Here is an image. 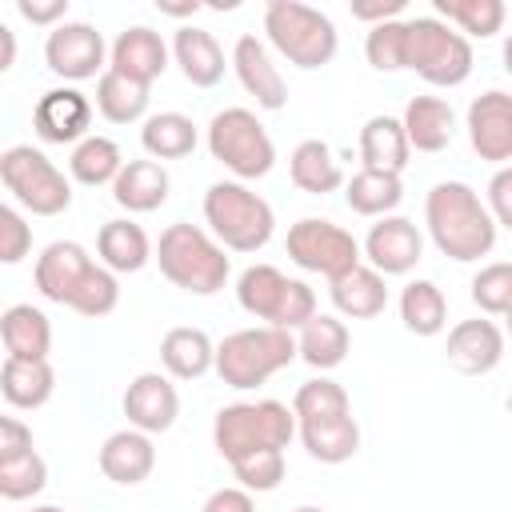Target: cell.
Wrapping results in <instances>:
<instances>
[{
  "mask_svg": "<svg viewBox=\"0 0 512 512\" xmlns=\"http://www.w3.org/2000/svg\"><path fill=\"white\" fill-rule=\"evenodd\" d=\"M404 12V0H376V4H352V16L356 20H368L372 28L376 24H388V20H400Z\"/></svg>",
  "mask_w": 512,
  "mask_h": 512,
  "instance_id": "obj_50",
  "label": "cell"
},
{
  "mask_svg": "<svg viewBox=\"0 0 512 512\" xmlns=\"http://www.w3.org/2000/svg\"><path fill=\"white\" fill-rule=\"evenodd\" d=\"M96 464H100V472H104L112 484L136 488V484H144V480L152 476V468H156V444H152V436L140 432V428H120V432H112V436L100 444Z\"/></svg>",
  "mask_w": 512,
  "mask_h": 512,
  "instance_id": "obj_21",
  "label": "cell"
},
{
  "mask_svg": "<svg viewBox=\"0 0 512 512\" xmlns=\"http://www.w3.org/2000/svg\"><path fill=\"white\" fill-rule=\"evenodd\" d=\"M204 224L228 252H260L272 240V204L244 180H216L204 192Z\"/></svg>",
  "mask_w": 512,
  "mask_h": 512,
  "instance_id": "obj_6",
  "label": "cell"
},
{
  "mask_svg": "<svg viewBox=\"0 0 512 512\" xmlns=\"http://www.w3.org/2000/svg\"><path fill=\"white\" fill-rule=\"evenodd\" d=\"M400 124L416 152H444L456 136V112L444 96H412L404 104Z\"/></svg>",
  "mask_w": 512,
  "mask_h": 512,
  "instance_id": "obj_23",
  "label": "cell"
},
{
  "mask_svg": "<svg viewBox=\"0 0 512 512\" xmlns=\"http://www.w3.org/2000/svg\"><path fill=\"white\" fill-rule=\"evenodd\" d=\"M292 412H296V424H316V420H332V416H348L352 412V400L344 392V384L328 380V376H316V380H304L292 396Z\"/></svg>",
  "mask_w": 512,
  "mask_h": 512,
  "instance_id": "obj_40",
  "label": "cell"
},
{
  "mask_svg": "<svg viewBox=\"0 0 512 512\" xmlns=\"http://www.w3.org/2000/svg\"><path fill=\"white\" fill-rule=\"evenodd\" d=\"M292 360H300L296 332L272 328V324H256V328L228 332V336L216 344V376H220L228 388H236V392H248V388L268 384V380H272L280 368H288Z\"/></svg>",
  "mask_w": 512,
  "mask_h": 512,
  "instance_id": "obj_3",
  "label": "cell"
},
{
  "mask_svg": "<svg viewBox=\"0 0 512 512\" xmlns=\"http://www.w3.org/2000/svg\"><path fill=\"white\" fill-rule=\"evenodd\" d=\"M156 264H160V276L188 296H216L232 276L228 248L208 228L188 220H176L160 232Z\"/></svg>",
  "mask_w": 512,
  "mask_h": 512,
  "instance_id": "obj_2",
  "label": "cell"
},
{
  "mask_svg": "<svg viewBox=\"0 0 512 512\" xmlns=\"http://www.w3.org/2000/svg\"><path fill=\"white\" fill-rule=\"evenodd\" d=\"M484 204H488L496 228L504 224V228L512 232V164H504V168L492 172V180H488V200H484Z\"/></svg>",
  "mask_w": 512,
  "mask_h": 512,
  "instance_id": "obj_46",
  "label": "cell"
},
{
  "mask_svg": "<svg viewBox=\"0 0 512 512\" xmlns=\"http://www.w3.org/2000/svg\"><path fill=\"white\" fill-rule=\"evenodd\" d=\"M236 300L248 316L288 332H300L316 316V292L304 280L284 276L276 264H248L236 280Z\"/></svg>",
  "mask_w": 512,
  "mask_h": 512,
  "instance_id": "obj_7",
  "label": "cell"
},
{
  "mask_svg": "<svg viewBox=\"0 0 512 512\" xmlns=\"http://www.w3.org/2000/svg\"><path fill=\"white\" fill-rule=\"evenodd\" d=\"M108 52L112 48L104 44V36L88 20H64L44 40V64H48V72L60 76V80H68V84L104 76L108 72Z\"/></svg>",
  "mask_w": 512,
  "mask_h": 512,
  "instance_id": "obj_12",
  "label": "cell"
},
{
  "mask_svg": "<svg viewBox=\"0 0 512 512\" xmlns=\"http://www.w3.org/2000/svg\"><path fill=\"white\" fill-rule=\"evenodd\" d=\"M200 512H256V500H252V492L248 488H216L208 500H204V508Z\"/></svg>",
  "mask_w": 512,
  "mask_h": 512,
  "instance_id": "obj_49",
  "label": "cell"
},
{
  "mask_svg": "<svg viewBox=\"0 0 512 512\" xmlns=\"http://www.w3.org/2000/svg\"><path fill=\"white\" fill-rule=\"evenodd\" d=\"M88 128H92V100L76 84L48 88L32 108V132L44 144H72L76 148L80 140L92 136Z\"/></svg>",
  "mask_w": 512,
  "mask_h": 512,
  "instance_id": "obj_14",
  "label": "cell"
},
{
  "mask_svg": "<svg viewBox=\"0 0 512 512\" xmlns=\"http://www.w3.org/2000/svg\"><path fill=\"white\" fill-rule=\"evenodd\" d=\"M364 56L376 72H400L408 68V20H388L368 28L364 36Z\"/></svg>",
  "mask_w": 512,
  "mask_h": 512,
  "instance_id": "obj_41",
  "label": "cell"
},
{
  "mask_svg": "<svg viewBox=\"0 0 512 512\" xmlns=\"http://www.w3.org/2000/svg\"><path fill=\"white\" fill-rule=\"evenodd\" d=\"M172 60L180 64V76L192 84V88H212L224 80V48L216 44V36L208 28H176L172 36Z\"/></svg>",
  "mask_w": 512,
  "mask_h": 512,
  "instance_id": "obj_22",
  "label": "cell"
},
{
  "mask_svg": "<svg viewBox=\"0 0 512 512\" xmlns=\"http://www.w3.org/2000/svg\"><path fill=\"white\" fill-rule=\"evenodd\" d=\"M424 224L432 244L456 264H472L496 248V220L480 192L464 180L432 184V192L424 196Z\"/></svg>",
  "mask_w": 512,
  "mask_h": 512,
  "instance_id": "obj_1",
  "label": "cell"
},
{
  "mask_svg": "<svg viewBox=\"0 0 512 512\" xmlns=\"http://www.w3.org/2000/svg\"><path fill=\"white\" fill-rule=\"evenodd\" d=\"M12 64H16V32L0 24V72H8Z\"/></svg>",
  "mask_w": 512,
  "mask_h": 512,
  "instance_id": "obj_51",
  "label": "cell"
},
{
  "mask_svg": "<svg viewBox=\"0 0 512 512\" xmlns=\"http://www.w3.org/2000/svg\"><path fill=\"white\" fill-rule=\"evenodd\" d=\"M444 356H448V364H452L456 372H464V376H488V372L500 368V360H504V328H500L492 316L460 320V324H452V332H448Z\"/></svg>",
  "mask_w": 512,
  "mask_h": 512,
  "instance_id": "obj_18",
  "label": "cell"
},
{
  "mask_svg": "<svg viewBox=\"0 0 512 512\" xmlns=\"http://www.w3.org/2000/svg\"><path fill=\"white\" fill-rule=\"evenodd\" d=\"M284 252H288V260L296 268L316 272L324 280H336V276H344V272H352V268L364 264L360 240L348 228H340V224H332L324 216L296 220L288 228V236H284Z\"/></svg>",
  "mask_w": 512,
  "mask_h": 512,
  "instance_id": "obj_11",
  "label": "cell"
},
{
  "mask_svg": "<svg viewBox=\"0 0 512 512\" xmlns=\"http://www.w3.org/2000/svg\"><path fill=\"white\" fill-rule=\"evenodd\" d=\"M168 168L160 160H128L112 184V200L124 212H156L168 200Z\"/></svg>",
  "mask_w": 512,
  "mask_h": 512,
  "instance_id": "obj_30",
  "label": "cell"
},
{
  "mask_svg": "<svg viewBox=\"0 0 512 512\" xmlns=\"http://www.w3.org/2000/svg\"><path fill=\"white\" fill-rule=\"evenodd\" d=\"M328 296H332V308L344 320H372V316H380L388 308V284L368 264H360V268L328 280Z\"/></svg>",
  "mask_w": 512,
  "mask_h": 512,
  "instance_id": "obj_26",
  "label": "cell"
},
{
  "mask_svg": "<svg viewBox=\"0 0 512 512\" xmlns=\"http://www.w3.org/2000/svg\"><path fill=\"white\" fill-rule=\"evenodd\" d=\"M344 200L356 216H392L404 200V180L400 176H388V172H368L360 168L348 184H344Z\"/></svg>",
  "mask_w": 512,
  "mask_h": 512,
  "instance_id": "obj_38",
  "label": "cell"
},
{
  "mask_svg": "<svg viewBox=\"0 0 512 512\" xmlns=\"http://www.w3.org/2000/svg\"><path fill=\"white\" fill-rule=\"evenodd\" d=\"M264 36L268 44L296 68L312 72L332 64L340 48V32L328 12L300 4V0H268L264 4Z\"/></svg>",
  "mask_w": 512,
  "mask_h": 512,
  "instance_id": "obj_5",
  "label": "cell"
},
{
  "mask_svg": "<svg viewBox=\"0 0 512 512\" xmlns=\"http://www.w3.org/2000/svg\"><path fill=\"white\" fill-rule=\"evenodd\" d=\"M472 304L480 308V316L512 312V260H492L472 276Z\"/></svg>",
  "mask_w": 512,
  "mask_h": 512,
  "instance_id": "obj_42",
  "label": "cell"
},
{
  "mask_svg": "<svg viewBox=\"0 0 512 512\" xmlns=\"http://www.w3.org/2000/svg\"><path fill=\"white\" fill-rule=\"evenodd\" d=\"M412 144L404 136V124L396 116H368L360 128V168L400 176L408 168Z\"/></svg>",
  "mask_w": 512,
  "mask_h": 512,
  "instance_id": "obj_24",
  "label": "cell"
},
{
  "mask_svg": "<svg viewBox=\"0 0 512 512\" xmlns=\"http://www.w3.org/2000/svg\"><path fill=\"white\" fill-rule=\"evenodd\" d=\"M28 512H64L60 504H36V508H28Z\"/></svg>",
  "mask_w": 512,
  "mask_h": 512,
  "instance_id": "obj_53",
  "label": "cell"
},
{
  "mask_svg": "<svg viewBox=\"0 0 512 512\" xmlns=\"http://www.w3.org/2000/svg\"><path fill=\"white\" fill-rule=\"evenodd\" d=\"M0 392L12 408H40L56 392V372L48 360H16L4 356L0 364Z\"/></svg>",
  "mask_w": 512,
  "mask_h": 512,
  "instance_id": "obj_32",
  "label": "cell"
},
{
  "mask_svg": "<svg viewBox=\"0 0 512 512\" xmlns=\"http://www.w3.org/2000/svg\"><path fill=\"white\" fill-rule=\"evenodd\" d=\"M296 436L304 444V452L320 464H344L360 452V424L356 416H332V420H316V424H296Z\"/></svg>",
  "mask_w": 512,
  "mask_h": 512,
  "instance_id": "obj_33",
  "label": "cell"
},
{
  "mask_svg": "<svg viewBox=\"0 0 512 512\" xmlns=\"http://www.w3.org/2000/svg\"><path fill=\"white\" fill-rule=\"evenodd\" d=\"M408 68L432 88H456L472 76V44L440 16L408 20Z\"/></svg>",
  "mask_w": 512,
  "mask_h": 512,
  "instance_id": "obj_10",
  "label": "cell"
},
{
  "mask_svg": "<svg viewBox=\"0 0 512 512\" xmlns=\"http://www.w3.org/2000/svg\"><path fill=\"white\" fill-rule=\"evenodd\" d=\"M44 484H48V464L36 448L28 456L0 460V496L4 500H32L44 492Z\"/></svg>",
  "mask_w": 512,
  "mask_h": 512,
  "instance_id": "obj_43",
  "label": "cell"
},
{
  "mask_svg": "<svg viewBox=\"0 0 512 512\" xmlns=\"http://www.w3.org/2000/svg\"><path fill=\"white\" fill-rule=\"evenodd\" d=\"M468 144L480 160L504 168L512 164V96L488 88L468 104Z\"/></svg>",
  "mask_w": 512,
  "mask_h": 512,
  "instance_id": "obj_16",
  "label": "cell"
},
{
  "mask_svg": "<svg viewBox=\"0 0 512 512\" xmlns=\"http://www.w3.org/2000/svg\"><path fill=\"white\" fill-rule=\"evenodd\" d=\"M228 64H232L240 88L256 100V108H264V112H280V108L288 104V84H284L280 68L272 64V52H268L264 40H256L252 32L236 36Z\"/></svg>",
  "mask_w": 512,
  "mask_h": 512,
  "instance_id": "obj_17",
  "label": "cell"
},
{
  "mask_svg": "<svg viewBox=\"0 0 512 512\" xmlns=\"http://www.w3.org/2000/svg\"><path fill=\"white\" fill-rule=\"evenodd\" d=\"M152 88L148 84H136L120 72H104L96 80V112L108 120V124H136V120H148V96Z\"/></svg>",
  "mask_w": 512,
  "mask_h": 512,
  "instance_id": "obj_37",
  "label": "cell"
},
{
  "mask_svg": "<svg viewBox=\"0 0 512 512\" xmlns=\"http://www.w3.org/2000/svg\"><path fill=\"white\" fill-rule=\"evenodd\" d=\"M364 260L380 276H408L424 256V236L408 216H380L364 236Z\"/></svg>",
  "mask_w": 512,
  "mask_h": 512,
  "instance_id": "obj_15",
  "label": "cell"
},
{
  "mask_svg": "<svg viewBox=\"0 0 512 512\" xmlns=\"http://www.w3.org/2000/svg\"><path fill=\"white\" fill-rule=\"evenodd\" d=\"M500 56H504V72L512 76V32L504 36V52H500Z\"/></svg>",
  "mask_w": 512,
  "mask_h": 512,
  "instance_id": "obj_52",
  "label": "cell"
},
{
  "mask_svg": "<svg viewBox=\"0 0 512 512\" xmlns=\"http://www.w3.org/2000/svg\"><path fill=\"white\" fill-rule=\"evenodd\" d=\"M96 256L108 272L124 276V272H140L148 260H156V248L148 240V232L136 220H108L96 232Z\"/></svg>",
  "mask_w": 512,
  "mask_h": 512,
  "instance_id": "obj_25",
  "label": "cell"
},
{
  "mask_svg": "<svg viewBox=\"0 0 512 512\" xmlns=\"http://www.w3.org/2000/svg\"><path fill=\"white\" fill-rule=\"evenodd\" d=\"M436 16L444 24H452L460 36L472 40H488L504 28L508 8L500 0H436Z\"/></svg>",
  "mask_w": 512,
  "mask_h": 512,
  "instance_id": "obj_39",
  "label": "cell"
},
{
  "mask_svg": "<svg viewBox=\"0 0 512 512\" xmlns=\"http://www.w3.org/2000/svg\"><path fill=\"white\" fill-rule=\"evenodd\" d=\"M288 176H292V184H296L300 192H308V196H328V192H336L340 184H348V180H344V168H340V160H336V152H332L324 140H316V136H308V140H300V144L292 148V156H288Z\"/></svg>",
  "mask_w": 512,
  "mask_h": 512,
  "instance_id": "obj_29",
  "label": "cell"
},
{
  "mask_svg": "<svg viewBox=\"0 0 512 512\" xmlns=\"http://www.w3.org/2000/svg\"><path fill=\"white\" fill-rule=\"evenodd\" d=\"M208 152L212 160H220L236 180H260L272 172L276 164V144L268 136V128L260 124V116L252 108H220L208 120Z\"/></svg>",
  "mask_w": 512,
  "mask_h": 512,
  "instance_id": "obj_8",
  "label": "cell"
},
{
  "mask_svg": "<svg viewBox=\"0 0 512 512\" xmlns=\"http://www.w3.org/2000/svg\"><path fill=\"white\" fill-rule=\"evenodd\" d=\"M296 344H300V360L316 372H328L336 364H344L348 348H352V336H348V324L332 312H316L300 332H296Z\"/></svg>",
  "mask_w": 512,
  "mask_h": 512,
  "instance_id": "obj_31",
  "label": "cell"
},
{
  "mask_svg": "<svg viewBox=\"0 0 512 512\" xmlns=\"http://www.w3.org/2000/svg\"><path fill=\"white\" fill-rule=\"evenodd\" d=\"M196 124L184 112H152L140 124V144L148 152V160H184L196 152Z\"/></svg>",
  "mask_w": 512,
  "mask_h": 512,
  "instance_id": "obj_34",
  "label": "cell"
},
{
  "mask_svg": "<svg viewBox=\"0 0 512 512\" xmlns=\"http://www.w3.org/2000/svg\"><path fill=\"white\" fill-rule=\"evenodd\" d=\"M120 408L128 416V428H140V432L156 436V432H168L176 424V416H180V392L168 380V372H140L124 388Z\"/></svg>",
  "mask_w": 512,
  "mask_h": 512,
  "instance_id": "obj_19",
  "label": "cell"
},
{
  "mask_svg": "<svg viewBox=\"0 0 512 512\" xmlns=\"http://www.w3.org/2000/svg\"><path fill=\"white\" fill-rule=\"evenodd\" d=\"M0 180L8 196L32 216H60L72 204L68 176L32 144H12L0 152Z\"/></svg>",
  "mask_w": 512,
  "mask_h": 512,
  "instance_id": "obj_9",
  "label": "cell"
},
{
  "mask_svg": "<svg viewBox=\"0 0 512 512\" xmlns=\"http://www.w3.org/2000/svg\"><path fill=\"white\" fill-rule=\"evenodd\" d=\"M16 12L28 20V24H44L48 32L64 24L68 16V0H16Z\"/></svg>",
  "mask_w": 512,
  "mask_h": 512,
  "instance_id": "obj_47",
  "label": "cell"
},
{
  "mask_svg": "<svg viewBox=\"0 0 512 512\" xmlns=\"http://www.w3.org/2000/svg\"><path fill=\"white\" fill-rule=\"evenodd\" d=\"M108 68L120 72V76H128V80H136V84H148L152 88V80H160L164 68H168V44L148 24H132V28H124L112 40Z\"/></svg>",
  "mask_w": 512,
  "mask_h": 512,
  "instance_id": "obj_20",
  "label": "cell"
},
{
  "mask_svg": "<svg viewBox=\"0 0 512 512\" xmlns=\"http://www.w3.org/2000/svg\"><path fill=\"white\" fill-rule=\"evenodd\" d=\"M4 356L16 360H48L52 352V324L36 304H8L0 316Z\"/></svg>",
  "mask_w": 512,
  "mask_h": 512,
  "instance_id": "obj_28",
  "label": "cell"
},
{
  "mask_svg": "<svg viewBox=\"0 0 512 512\" xmlns=\"http://www.w3.org/2000/svg\"><path fill=\"white\" fill-rule=\"evenodd\" d=\"M28 452H32V428L16 416H4L0 420V460H16Z\"/></svg>",
  "mask_w": 512,
  "mask_h": 512,
  "instance_id": "obj_48",
  "label": "cell"
},
{
  "mask_svg": "<svg viewBox=\"0 0 512 512\" xmlns=\"http://www.w3.org/2000/svg\"><path fill=\"white\" fill-rule=\"evenodd\" d=\"M32 252V224L20 216L16 204L0 208V260L4 264H20Z\"/></svg>",
  "mask_w": 512,
  "mask_h": 512,
  "instance_id": "obj_45",
  "label": "cell"
},
{
  "mask_svg": "<svg viewBox=\"0 0 512 512\" xmlns=\"http://www.w3.org/2000/svg\"><path fill=\"white\" fill-rule=\"evenodd\" d=\"M508 416H512V392H508Z\"/></svg>",
  "mask_w": 512,
  "mask_h": 512,
  "instance_id": "obj_56",
  "label": "cell"
},
{
  "mask_svg": "<svg viewBox=\"0 0 512 512\" xmlns=\"http://www.w3.org/2000/svg\"><path fill=\"white\" fill-rule=\"evenodd\" d=\"M400 320L412 336H440L448 328V300L436 280H408L400 288Z\"/></svg>",
  "mask_w": 512,
  "mask_h": 512,
  "instance_id": "obj_36",
  "label": "cell"
},
{
  "mask_svg": "<svg viewBox=\"0 0 512 512\" xmlns=\"http://www.w3.org/2000/svg\"><path fill=\"white\" fill-rule=\"evenodd\" d=\"M504 320H508V336H512V312H508V316H504Z\"/></svg>",
  "mask_w": 512,
  "mask_h": 512,
  "instance_id": "obj_55",
  "label": "cell"
},
{
  "mask_svg": "<svg viewBox=\"0 0 512 512\" xmlns=\"http://www.w3.org/2000/svg\"><path fill=\"white\" fill-rule=\"evenodd\" d=\"M232 472L240 480V488L248 492H276L280 480H284V452H252V456H240L232 460Z\"/></svg>",
  "mask_w": 512,
  "mask_h": 512,
  "instance_id": "obj_44",
  "label": "cell"
},
{
  "mask_svg": "<svg viewBox=\"0 0 512 512\" xmlns=\"http://www.w3.org/2000/svg\"><path fill=\"white\" fill-rule=\"evenodd\" d=\"M160 364L172 380H200L208 368H216V344L204 328H168L160 340Z\"/></svg>",
  "mask_w": 512,
  "mask_h": 512,
  "instance_id": "obj_27",
  "label": "cell"
},
{
  "mask_svg": "<svg viewBox=\"0 0 512 512\" xmlns=\"http://www.w3.org/2000/svg\"><path fill=\"white\" fill-rule=\"evenodd\" d=\"M292 512H324V508H316V504H300V508H292Z\"/></svg>",
  "mask_w": 512,
  "mask_h": 512,
  "instance_id": "obj_54",
  "label": "cell"
},
{
  "mask_svg": "<svg viewBox=\"0 0 512 512\" xmlns=\"http://www.w3.org/2000/svg\"><path fill=\"white\" fill-rule=\"evenodd\" d=\"M296 436V412L280 400H236L212 420V444L232 464L252 452H284Z\"/></svg>",
  "mask_w": 512,
  "mask_h": 512,
  "instance_id": "obj_4",
  "label": "cell"
},
{
  "mask_svg": "<svg viewBox=\"0 0 512 512\" xmlns=\"http://www.w3.org/2000/svg\"><path fill=\"white\" fill-rule=\"evenodd\" d=\"M96 260L88 256L84 244L76 240H52L40 256H36V268H32V280H36V292L52 304H64L72 308L76 296L88 288V280L96 276Z\"/></svg>",
  "mask_w": 512,
  "mask_h": 512,
  "instance_id": "obj_13",
  "label": "cell"
},
{
  "mask_svg": "<svg viewBox=\"0 0 512 512\" xmlns=\"http://www.w3.org/2000/svg\"><path fill=\"white\" fill-rule=\"evenodd\" d=\"M124 152H120V144L112 140V136H88V140H80L76 148H72V156H68V172H72V180L76 184H84V188H104V184H116V176L124 172Z\"/></svg>",
  "mask_w": 512,
  "mask_h": 512,
  "instance_id": "obj_35",
  "label": "cell"
}]
</instances>
